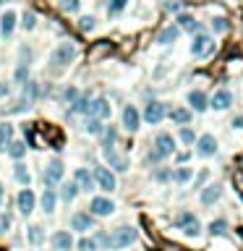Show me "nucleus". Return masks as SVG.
I'll use <instances>...</instances> for the list:
<instances>
[{"label": "nucleus", "mask_w": 243, "mask_h": 251, "mask_svg": "<svg viewBox=\"0 0 243 251\" xmlns=\"http://www.w3.org/2000/svg\"><path fill=\"white\" fill-rule=\"evenodd\" d=\"M176 152V139L170 134H159L155 139V149L149 152V162H159V160L170 157Z\"/></svg>", "instance_id": "obj_1"}, {"label": "nucleus", "mask_w": 243, "mask_h": 251, "mask_svg": "<svg viewBox=\"0 0 243 251\" xmlns=\"http://www.w3.org/2000/svg\"><path fill=\"white\" fill-rule=\"evenodd\" d=\"M136 241V230L133 228H118V230H112V235H108V238H102V243H108L110 249H126L131 246V243Z\"/></svg>", "instance_id": "obj_2"}, {"label": "nucleus", "mask_w": 243, "mask_h": 251, "mask_svg": "<svg viewBox=\"0 0 243 251\" xmlns=\"http://www.w3.org/2000/svg\"><path fill=\"white\" fill-rule=\"evenodd\" d=\"M73 58H76V47L71 42H63V45H58V47H55V52H52V66H55V68H66Z\"/></svg>", "instance_id": "obj_3"}, {"label": "nucleus", "mask_w": 243, "mask_h": 251, "mask_svg": "<svg viewBox=\"0 0 243 251\" xmlns=\"http://www.w3.org/2000/svg\"><path fill=\"white\" fill-rule=\"evenodd\" d=\"M110 113H112V108H110V102L105 100V97H97V100H92L87 105V115L89 118L105 120V118H110Z\"/></svg>", "instance_id": "obj_4"}, {"label": "nucleus", "mask_w": 243, "mask_h": 251, "mask_svg": "<svg viewBox=\"0 0 243 251\" xmlns=\"http://www.w3.org/2000/svg\"><path fill=\"white\" fill-rule=\"evenodd\" d=\"M168 115V110H165V105L162 102H157V100H152L147 108H144V120H147L149 126H157V123H162V118Z\"/></svg>", "instance_id": "obj_5"}, {"label": "nucleus", "mask_w": 243, "mask_h": 251, "mask_svg": "<svg viewBox=\"0 0 243 251\" xmlns=\"http://www.w3.org/2000/svg\"><path fill=\"white\" fill-rule=\"evenodd\" d=\"M112 212H115V204L110 199H105V196H94L92 204H89V215H94V217H108Z\"/></svg>", "instance_id": "obj_6"}, {"label": "nucleus", "mask_w": 243, "mask_h": 251, "mask_svg": "<svg viewBox=\"0 0 243 251\" xmlns=\"http://www.w3.org/2000/svg\"><path fill=\"white\" fill-rule=\"evenodd\" d=\"M92 178H94V183L100 186L102 191H115V186H118V183H115V176H112L108 167H97Z\"/></svg>", "instance_id": "obj_7"}, {"label": "nucleus", "mask_w": 243, "mask_h": 251, "mask_svg": "<svg viewBox=\"0 0 243 251\" xmlns=\"http://www.w3.org/2000/svg\"><path fill=\"white\" fill-rule=\"evenodd\" d=\"M63 173H66L63 162H60V160H52V162L44 167V183H47V186L60 183V181H63Z\"/></svg>", "instance_id": "obj_8"}, {"label": "nucleus", "mask_w": 243, "mask_h": 251, "mask_svg": "<svg viewBox=\"0 0 243 251\" xmlns=\"http://www.w3.org/2000/svg\"><path fill=\"white\" fill-rule=\"evenodd\" d=\"M217 152V139L212 134H204L199 136V141H196V155H201V157H212Z\"/></svg>", "instance_id": "obj_9"}, {"label": "nucleus", "mask_w": 243, "mask_h": 251, "mask_svg": "<svg viewBox=\"0 0 243 251\" xmlns=\"http://www.w3.org/2000/svg\"><path fill=\"white\" fill-rule=\"evenodd\" d=\"M71 228L79 230V233H87V230L94 228V217L89 215V212H76V215L71 217Z\"/></svg>", "instance_id": "obj_10"}, {"label": "nucleus", "mask_w": 243, "mask_h": 251, "mask_svg": "<svg viewBox=\"0 0 243 251\" xmlns=\"http://www.w3.org/2000/svg\"><path fill=\"white\" fill-rule=\"evenodd\" d=\"M16 204H19L21 215H32V212H34V194H32V188H21L19 196H16Z\"/></svg>", "instance_id": "obj_11"}, {"label": "nucleus", "mask_w": 243, "mask_h": 251, "mask_svg": "<svg viewBox=\"0 0 243 251\" xmlns=\"http://www.w3.org/2000/svg\"><path fill=\"white\" fill-rule=\"evenodd\" d=\"M102 152H105V160L110 162V167H115L118 173H126V170H128L126 157H120L118 152H115V147H102Z\"/></svg>", "instance_id": "obj_12"}, {"label": "nucleus", "mask_w": 243, "mask_h": 251, "mask_svg": "<svg viewBox=\"0 0 243 251\" xmlns=\"http://www.w3.org/2000/svg\"><path fill=\"white\" fill-rule=\"evenodd\" d=\"M73 183L79 186V191H92V188H94V178H92V173H89L87 167H79L76 176H73Z\"/></svg>", "instance_id": "obj_13"}, {"label": "nucleus", "mask_w": 243, "mask_h": 251, "mask_svg": "<svg viewBox=\"0 0 243 251\" xmlns=\"http://www.w3.org/2000/svg\"><path fill=\"white\" fill-rule=\"evenodd\" d=\"M209 105L215 110H227L233 105V94L227 92V89H217L215 94H212V100H209Z\"/></svg>", "instance_id": "obj_14"}, {"label": "nucleus", "mask_w": 243, "mask_h": 251, "mask_svg": "<svg viewBox=\"0 0 243 251\" xmlns=\"http://www.w3.org/2000/svg\"><path fill=\"white\" fill-rule=\"evenodd\" d=\"M141 123V115H139V110L133 108V105H128V108L123 110V126L128 128V131H136Z\"/></svg>", "instance_id": "obj_15"}, {"label": "nucleus", "mask_w": 243, "mask_h": 251, "mask_svg": "<svg viewBox=\"0 0 243 251\" xmlns=\"http://www.w3.org/2000/svg\"><path fill=\"white\" fill-rule=\"evenodd\" d=\"M52 246H55L58 251H71L73 249V238L68 230H58L55 235H52Z\"/></svg>", "instance_id": "obj_16"}, {"label": "nucleus", "mask_w": 243, "mask_h": 251, "mask_svg": "<svg viewBox=\"0 0 243 251\" xmlns=\"http://www.w3.org/2000/svg\"><path fill=\"white\" fill-rule=\"evenodd\" d=\"M209 47H212V40H209L207 34H199V37H196V40L191 42V52H194L196 58H201Z\"/></svg>", "instance_id": "obj_17"}, {"label": "nucleus", "mask_w": 243, "mask_h": 251, "mask_svg": "<svg viewBox=\"0 0 243 251\" xmlns=\"http://www.w3.org/2000/svg\"><path fill=\"white\" fill-rule=\"evenodd\" d=\"M188 105H191V108H194L196 113H201V110H207V108H209V105H207V94L199 92V89L188 94Z\"/></svg>", "instance_id": "obj_18"}, {"label": "nucleus", "mask_w": 243, "mask_h": 251, "mask_svg": "<svg viewBox=\"0 0 243 251\" xmlns=\"http://www.w3.org/2000/svg\"><path fill=\"white\" fill-rule=\"evenodd\" d=\"M13 26H16V13H13V11H5L3 19H0V32H3V37H11Z\"/></svg>", "instance_id": "obj_19"}, {"label": "nucleus", "mask_w": 243, "mask_h": 251, "mask_svg": "<svg viewBox=\"0 0 243 251\" xmlns=\"http://www.w3.org/2000/svg\"><path fill=\"white\" fill-rule=\"evenodd\" d=\"M220 196H222V188H220V186H207L201 191V204H207V207H209V204H215L220 199Z\"/></svg>", "instance_id": "obj_20"}, {"label": "nucleus", "mask_w": 243, "mask_h": 251, "mask_svg": "<svg viewBox=\"0 0 243 251\" xmlns=\"http://www.w3.org/2000/svg\"><path fill=\"white\" fill-rule=\"evenodd\" d=\"M176 40H178V26L162 29V32H159V37H157V42H159V45H173Z\"/></svg>", "instance_id": "obj_21"}, {"label": "nucleus", "mask_w": 243, "mask_h": 251, "mask_svg": "<svg viewBox=\"0 0 243 251\" xmlns=\"http://www.w3.org/2000/svg\"><path fill=\"white\" fill-rule=\"evenodd\" d=\"M13 176H16V181H19L21 186H29V181H32V176H29V170H26L24 162H16V165H13Z\"/></svg>", "instance_id": "obj_22"}, {"label": "nucleus", "mask_w": 243, "mask_h": 251, "mask_svg": "<svg viewBox=\"0 0 243 251\" xmlns=\"http://www.w3.org/2000/svg\"><path fill=\"white\" fill-rule=\"evenodd\" d=\"M11 139H13V126L3 123V126H0V152H5V149H8Z\"/></svg>", "instance_id": "obj_23"}, {"label": "nucleus", "mask_w": 243, "mask_h": 251, "mask_svg": "<svg viewBox=\"0 0 243 251\" xmlns=\"http://www.w3.org/2000/svg\"><path fill=\"white\" fill-rule=\"evenodd\" d=\"M55 202H58V196H55V191H52V188H47V191L42 194V209L47 212H55Z\"/></svg>", "instance_id": "obj_24"}, {"label": "nucleus", "mask_w": 243, "mask_h": 251, "mask_svg": "<svg viewBox=\"0 0 243 251\" xmlns=\"http://www.w3.org/2000/svg\"><path fill=\"white\" fill-rule=\"evenodd\" d=\"M170 118L176 120V123L186 126V123H191V110H186V108H178V110H173V113H170Z\"/></svg>", "instance_id": "obj_25"}, {"label": "nucleus", "mask_w": 243, "mask_h": 251, "mask_svg": "<svg viewBox=\"0 0 243 251\" xmlns=\"http://www.w3.org/2000/svg\"><path fill=\"white\" fill-rule=\"evenodd\" d=\"M76 194H79V186H76V183H63V186H60V196H63V202H73Z\"/></svg>", "instance_id": "obj_26"}, {"label": "nucleus", "mask_w": 243, "mask_h": 251, "mask_svg": "<svg viewBox=\"0 0 243 251\" xmlns=\"http://www.w3.org/2000/svg\"><path fill=\"white\" fill-rule=\"evenodd\" d=\"M8 152H11L13 160H21V157L26 155V144H24V141H11V144H8Z\"/></svg>", "instance_id": "obj_27"}, {"label": "nucleus", "mask_w": 243, "mask_h": 251, "mask_svg": "<svg viewBox=\"0 0 243 251\" xmlns=\"http://www.w3.org/2000/svg\"><path fill=\"white\" fill-rule=\"evenodd\" d=\"M180 228H183V233H186V235H194V238L201 233V225H199V220H196V217H191L188 223H183Z\"/></svg>", "instance_id": "obj_28"}, {"label": "nucleus", "mask_w": 243, "mask_h": 251, "mask_svg": "<svg viewBox=\"0 0 243 251\" xmlns=\"http://www.w3.org/2000/svg\"><path fill=\"white\" fill-rule=\"evenodd\" d=\"M84 131L87 134H102L105 128H102V120H97V118H87V123H84Z\"/></svg>", "instance_id": "obj_29"}, {"label": "nucleus", "mask_w": 243, "mask_h": 251, "mask_svg": "<svg viewBox=\"0 0 243 251\" xmlns=\"http://www.w3.org/2000/svg\"><path fill=\"white\" fill-rule=\"evenodd\" d=\"M188 178H191V167H180V170L173 173V181H176V183H186Z\"/></svg>", "instance_id": "obj_30"}, {"label": "nucleus", "mask_w": 243, "mask_h": 251, "mask_svg": "<svg viewBox=\"0 0 243 251\" xmlns=\"http://www.w3.org/2000/svg\"><path fill=\"white\" fill-rule=\"evenodd\" d=\"M225 228H227L225 220H212V223H209V233H212V235H222Z\"/></svg>", "instance_id": "obj_31"}, {"label": "nucleus", "mask_w": 243, "mask_h": 251, "mask_svg": "<svg viewBox=\"0 0 243 251\" xmlns=\"http://www.w3.org/2000/svg\"><path fill=\"white\" fill-rule=\"evenodd\" d=\"M42 238H44V235H42V228H40V225H32V228H29V241H32L34 246H37V243H42Z\"/></svg>", "instance_id": "obj_32"}, {"label": "nucleus", "mask_w": 243, "mask_h": 251, "mask_svg": "<svg viewBox=\"0 0 243 251\" xmlns=\"http://www.w3.org/2000/svg\"><path fill=\"white\" fill-rule=\"evenodd\" d=\"M81 5V0H60V8H63L66 13H76Z\"/></svg>", "instance_id": "obj_33"}, {"label": "nucleus", "mask_w": 243, "mask_h": 251, "mask_svg": "<svg viewBox=\"0 0 243 251\" xmlns=\"http://www.w3.org/2000/svg\"><path fill=\"white\" fill-rule=\"evenodd\" d=\"M178 24L183 26V29H191V32H199V24H196L191 16H180V19H178Z\"/></svg>", "instance_id": "obj_34"}, {"label": "nucleus", "mask_w": 243, "mask_h": 251, "mask_svg": "<svg viewBox=\"0 0 243 251\" xmlns=\"http://www.w3.org/2000/svg\"><path fill=\"white\" fill-rule=\"evenodd\" d=\"M110 47H112L110 42H100V45H97V47H94L92 52H89V58H100V55H105V52H108Z\"/></svg>", "instance_id": "obj_35"}, {"label": "nucleus", "mask_w": 243, "mask_h": 251, "mask_svg": "<svg viewBox=\"0 0 243 251\" xmlns=\"http://www.w3.org/2000/svg\"><path fill=\"white\" fill-rule=\"evenodd\" d=\"M79 29H81V32H92V29H94V19L92 16L79 19Z\"/></svg>", "instance_id": "obj_36"}, {"label": "nucleus", "mask_w": 243, "mask_h": 251, "mask_svg": "<svg viewBox=\"0 0 243 251\" xmlns=\"http://www.w3.org/2000/svg\"><path fill=\"white\" fill-rule=\"evenodd\" d=\"M87 105H89V100L87 97H81V100H73V113H87Z\"/></svg>", "instance_id": "obj_37"}, {"label": "nucleus", "mask_w": 243, "mask_h": 251, "mask_svg": "<svg viewBox=\"0 0 243 251\" xmlns=\"http://www.w3.org/2000/svg\"><path fill=\"white\" fill-rule=\"evenodd\" d=\"M8 228H11V215H0V235L8 233Z\"/></svg>", "instance_id": "obj_38"}, {"label": "nucleus", "mask_w": 243, "mask_h": 251, "mask_svg": "<svg viewBox=\"0 0 243 251\" xmlns=\"http://www.w3.org/2000/svg\"><path fill=\"white\" fill-rule=\"evenodd\" d=\"M126 8V0H112V3H110V13H120V11H123Z\"/></svg>", "instance_id": "obj_39"}, {"label": "nucleus", "mask_w": 243, "mask_h": 251, "mask_svg": "<svg viewBox=\"0 0 243 251\" xmlns=\"http://www.w3.org/2000/svg\"><path fill=\"white\" fill-rule=\"evenodd\" d=\"M79 249H81V251H94V241H92V238H81V241H79Z\"/></svg>", "instance_id": "obj_40"}, {"label": "nucleus", "mask_w": 243, "mask_h": 251, "mask_svg": "<svg viewBox=\"0 0 243 251\" xmlns=\"http://www.w3.org/2000/svg\"><path fill=\"white\" fill-rule=\"evenodd\" d=\"M180 139H183L186 144H194V139H196V136H194V131H191V128H183V131H180Z\"/></svg>", "instance_id": "obj_41"}, {"label": "nucleus", "mask_w": 243, "mask_h": 251, "mask_svg": "<svg viewBox=\"0 0 243 251\" xmlns=\"http://www.w3.org/2000/svg\"><path fill=\"white\" fill-rule=\"evenodd\" d=\"M24 29H34V13H24V21H21Z\"/></svg>", "instance_id": "obj_42"}, {"label": "nucleus", "mask_w": 243, "mask_h": 251, "mask_svg": "<svg viewBox=\"0 0 243 251\" xmlns=\"http://www.w3.org/2000/svg\"><path fill=\"white\" fill-rule=\"evenodd\" d=\"M207 178H209V173H207V170H201V173H199V178H196V183H194V188H199Z\"/></svg>", "instance_id": "obj_43"}, {"label": "nucleus", "mask_w": 243, "mask_h": 251, "mask_svg": "<svg viewBox=\"0 0 243 251\" xmlns=\"http://www.w3.org/2000/svg\"><path fill=\"white\" fill-rule=\"evenodd\" d=\"M63 97H66L68 102H73V100H76V89H68V92H66Z\"/></svg>", "instance_id": "obj_44"}, {"label": "nucleus", "mask_w": 243, "mask_h": 251, "mask_svg": "<svg viewBox=\"0 0 243 251\" xmlns=\"http://www.w3.org/2000/svg\"><path fill=\"white\" fill-rule=\"evenodd\" d=\"M233 128H243V115H238V118H233Z\"/></svg>", "instance_id": "obj_45"}, {"label": "nucleus", "mask_w": 243, "mask_h": 251, "mask_svg": "<svg viewBox=\"0 0 243 251\" xmlns=\"http://www.w3.org/2000/svg\"><path fill=\"white\" fill-rule=\"evenodd\" d=\"M212 24H215V29H220V32H222V29L227 26V24H225V21H222V19H217V21H212Z\"/></svg>", "instance_id": "obj_46"}, {"label": "nucleus", "mask_w": 243, "mask_h": 251, "mask_svg": "<svg viewBox=\"0 0 243 251\" xmlns=\"http://www.w3.org/2000/svg\"><path fill=\"white\" fill-rule=\"evenodd\" d=\"M8 92V87H5V84H0V94H5Z\"/></svg>", "instance_id": "obj_47"}, {"label": "nucleus", "mask_w": 243, "mask_h": 251, "mask_svg": "<svg viewBox=\"0 0 243 251\" xmlns=\"http://www.w3.org/2000/svg\"><path fill=\"white\" fill-rule=\"evenodd\" d=\"M0 191H3V186H0Z\"/></svg>", "instance_id": "obj_48"}, {"label": "nucleus", "mask_w": 243, "mask_h": 251, "mask_svg": "<svg viewBox=\"0 0 243 251\" xmlns=\"http://www.w3.org/2000/svg\"><path fill=\"white\" fill-rule=\"evenodd\" d=\"M0 251H3V249H0Z\"/></svg>", "instance_id": "obj_49"}]
</instances>
